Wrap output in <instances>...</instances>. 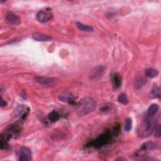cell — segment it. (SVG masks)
Returning a JSON list of instances; mask_svg holds the SVG:
<instances>
[{
    "label": "cell",
    "instance_id": "3",
    "mask_svg": "<svg viewBox=\"0 0 161 161\" xmlns=\"http://www.w3.org/2000/svg\"><path fill=\"white\" fill-rule=\"evenodd\" d=\"M105 72V68L102 66H98L95 67L93 69H92L89 72V79L91 80H99L102 76L103 75Z\"/></svg>",
    "mask_w": 161,
    "mask_h": 161
},
{
    "label": "cell",
    "instance_id": "19",
    "mask_svg": "<svg viewBox=\"0 0 161 161\" xmlns=\"http://www.w3.org/2000/svg\"><path fill=\"white\" fill-rule=\"evenodd\" d=\"M118 101L120 103H122V104L123 105H127L128 103H129V100L128 99L127 96H126V95L124 93H122L120 94L118 97Z\"/></svg>",
    "mask_w": 161,
    "mask_h": 161
},
{
    "label": "cell",
    "instance_id": "1",
    "mask_svg": "<svg viewBox=\"0 0 161 161\" xmlns=\"http://www.w3.org/2000/svg\"><path fill=\"white\" fill-rule=\"evenodd\" d=\"M156 117L155 116L146 115L138 129V135L142 138L150 137L156 128Z\"/></svg>",
    "mask_w": 161,
    "mask_h": 161
},
{
    "label": "cell",
    "instance_id": "4",
    "mask_svg": "<svg viewBox=\"0 0 161 161\" xmlns=\"http://www.w3.org/2000/svg\"><path fill=\"white\" fill-rule=\"evenodd\" d=\"M32 152L27 147H21L18 151V157L20 161H29L32 160Z\"/></svg>",
    "mask_w": 161,
    "mask_h": 161
},
{
    "label": "cell",
    "instance_id": "14",
    "mask_svg": "<svg viewBox=\"0 0 161 161\" xmlns=\"http://www.w3.org/2000/svg\"><path fill=\"white\" fill-rule=\"evenodd\" d=\"M76 26L80 30L84 31V32H91L93 31V28L92 27L84 25L82 24V23L79 22V21L76 22Z\"/></svg>",
    "mask_w": 161,
    "mask_h": 161
},
{
    "label": "cell",
    "instance_id": "21",
    "mask_svg": "<svg viewBox=\"0 0 161 161\" xmlns=\"http://www.w3.org/2000/svg\"><path fill=\"white\" fill-rule=\"evenodd\" d=\"M131 125H132L131 119L128 118L125 120V130L126 131H129L131 129Z\"/></svg>",
    "mask_w": 161,
    "mask_h": 161
},
{
    "label": "cell",
    "instance_id": "8",
    "mask_svg": "<svg viewBox=\"0 0 161 161\" xmlns=\"http://www.w3.org/2000/svg\"><path fill=\"white\" fill-rule=\"evenodd\" d=\"M6 19L10 24L13 25H18L20 24V18L16 15L9 12L6 15Z\"/></svg>",
    "mask_w": 161,
    "mask_h": 161
},
{
    "label": "cell",
    "instance_id": "23",
    "mask_svg": "<svg viewBox=\"0 0 161 161\" xmlns=\"http://www.w3.org/2000/svg\"><path fill=\"white\" fill-rule=\"evenodd\" d=\"M7 105H8L7 102L6 101H4L3 99V97H1V107H4L6 106H7Z\"/></svg>",
    "mask_w": 161,
    "mask_h": 161
},
{
    "label": "cell",
    "instance_id": "13",
    "mask_svg": "<svg viewBox=\"0 0 161 161\" xmlns=\"http://www.w3.org/2000/svg\"><path fill=\"white\" fill-rule=\"evenodd\" d=\"M159 110V106L156 104H152L149 106L147 112V115L148 116H155L156 115L157 113Z\"/></svg>",
    "mask_w": 161,
    "mask_h": 161
},
{
    "label": "cell",
    "instance_id": "7",
    "mask_svg": "<svg viewBox=\"0 0 161 161\" xmlns=\"http://www.w3.org/2000/svg\"><path fill=\"white\" fill-rule=\"evenodd\" d=\"M59 100L61 101L66 102L69 103H72L74 101V96L72 95L71 93L68 91H64L59 96Z\"/></svg>",
    "mask_w": 161,
    "mask_h": 161
},
{
    "label": "cell",
    "instance_id": "15",
    "mask_svg": "<svg viewBox=\"0 0 161 161\" xmlns=\"http://www.w3.org/2000/svg\"><path fill=\"white\" fill-rule=\"evenodd\" d=\"M145 76L148 78H154L158 76L159 72L154 68H148L145 70Z\"/></svg>",
    "mask_w": 161,
    "mask_h": 161
},
{
    "label": "cell",
    "instance_id": "20",
    "mask_svg": "<svg viewBox=\"0 0 161 161\" xmlns=\"http://www.w3.org/2000/svg\"><path fill=\"white\" fill-rule=\"evenodd\" d=\"M154 148H156V145L152 142H147L142 145V148L143 150H150Z\"/></svg>",
    "mask_w": 161,
    "mask_h": 161
},
{
    "label": "cell",
    "instance_id": "22",
    "mask_svg": "<svg viewBox=\"0 0 161 161\" xmlns=\"http://www.w3.org/2000/svg\"><path fill=\"white\" fill-rule=\"evenodd\" d=\"M161 135V128L160 125H158L156 128V132H155V137L156 138H160Z\"/></svg>",
    "mask_w": 161,
    "mask_h": 161
},
{
    "label": "cell",
    "instance_id": "16",
    "mask_svg": "<svg viewBox=\"0 0 161 161\" xmlns=\"http://www.w3.org/2000/svg\"><path fill=\"white\" fill-rule=\"evenodd\" d=\"M48 118L50 121V122H57V121H58L59 120L60 114H59L58 112H57L55 111H53L49 114Z\"/></svg>",
    "mask_w": 161,
    "mask_h": 161
},
{
    "label": "cell",
    "instance_id": "5",
    "mask_svg": "<svg viewBox=\"0 0 161 161\" xmlns=\"http://www.w3.org/2000/svg\"><path fill=\"white\" fill-rule=\"evenodd\" d=\"M35 80L37 83L44 86H52L56 82L55 78L45 76H36L35 77Z\"/></svg>",
    "mask_w": 161,
    "mask_h": 161
},
{
    "label": "cell",
    "instance_id": "9",
    "mask_svg": "<svg viewBox=\"0 0 161 161\" xmlns=\"http://www.w3.org/2000/svg\"><path fill=\"white\" fill-rule=\"evenodd\" d=\"M109 139H110V135L108 134H103L96 140L95 142V146L96 147H100L104 145L108 142Z\"/></svg>",
    "mask_w": 161,
    "mask_h": 161
},
{
    "label": "cell",
    "instance_id": "11",
    "mask_svg": "<svg viewBox=\"0 0 161 161\" xmlns=\"http://www.w3.org/2000/svg\"><path fill=\"white\" fill-rule=\"evenodd\" d=\"M112 81L114 88L116 89L120 87L121 84H122V78H121L118 73H115L113 76Z\"/></svg>",
    "mask_w": 161,
    "mask_h": 161
},
{
    "label": "cell",
    "instance_id": "10",
    "mask_svg": "<svg viewBox=\"0 0 161 161\" xmlns=\"http://www.w3.org/2000/svg\"><path fill=\"white\" fill-rule=\"evenodd\" d=\"M32 37L34 40L40 42H47L50 41L52 40V38L47 35L40 32H34L32 35Z\"/></svg>",
    "mask_w": 161,
    "mask_h": 161
},
{
    "label": "cell",
    "instance_id": "2",
    "mask_svg": "<svg viewBox=\"0 0 161 161\" xmlns=\"http://www.w3.org/2000/svg\"><path fill=\"white\" fill-rule=\"evenodd\" d=\"M96 108V102L91 97H84L80 100L77 104L76 113L80 117L93 112Z\"/></svg>",
    "mask_w": 161,
    "mask_h": 161
},
{
    "label": "cell",
    "instance_id": "6",
    "mask_svg": "<svg viewBox=\"0 0 161 161\" xmlns=\"http://www.w3.org/2000/svg\"><path fill=\"white\" fill-rule=\"evenodd\" d=\"M53 15L52 13L45 11H40L37 14V20L42 23L47 22L52 18Z\"/></svg>",
    "mask_w": 161,
    "mask_h": 161
},
{
    "label": "cell",
    "instance_id": "17",
    "mask_svg": "<svg viewBox=\"0 0 161 161\" xmlns=\"http://www.w3.org/2000/svg\"><path fill=\"white\" fill-rule=\"evenodd\" d=\"M150 97L152 98H160V87L155 86L152 89L150 94Z\"/></svg>",
    "mask_w": 161,
    "mask_h": 161
},
{
    "label": "cell",
    "instance_id": "18",
    "mask_svg": "<svg viewBox=\"0 0 161 161\" xmlns=\"http://www.w3.org/2000/svg\"><path fill=\"white\" fill-rule=\"evenodd\" d=\"M145 83H146V80L143 78H138L137 79H136L135 81V87L137 89L141 88L142 87H143V86H144Z\"/></svg>",
    "mask_w": 161,
    "mask_h": 161
},
{
    "label": "cell",
    "instance_id": "12",
    "mask_svg": "<svg viewBox=\"0 0 161 161\" xmlns=\"http://www.w3.org/2000/svg\"><path fill=\"white\" fill-rule=\"evenodd\" d=\"M15 116L16 117H21L22 118H25L27 114V110H26V107L22 106H20L18 108H16V110H15Z\"/></svg>",
    "mask_w": 161,
    "mask_h": 161
}]
</instances>
